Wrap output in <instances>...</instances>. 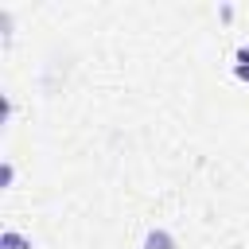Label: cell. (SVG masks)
Returning <instances> with one entry per match:
<instances>
[{
    "label": "cell",
    "instance_id": "obj_2",
    "mask_svg": "<svg viewBox=\"0 0 249 249\" xmlns=\"http://www.w3.org/2000/svg\"><path fill=\"white\" fill-rule=\"evenodd\" d=\"M0 249H31V237H23L19 230H4L0 233Z\"/></svg>",
    "mask_w": 249,
    "mask_h": 249
},
{
    "label": "cell",
    "instance_id": "obj_1",
    "mask_svg": "<svg viewBox=\"0 0 249 249\" xmlns=\"http://www.w3.org/2000/svg\"><path fill=\"white\" fill-rule=\"evenodd\" d=\"M144 249H175V237H171L163 226H156V230L144 233Z\"/></svg>",
    "mask_w": 249,
    "mask_h": 249
},
{
    "label": "cell",
    "instance_id": "obj_3",
    "mask_svg": "<svg viewBox=\"0 0 249 249\" xmlns=\"http://www.w3.org/2000/svg\"><path fill=\"white\" fill-rule=\"evenodd\" d=\"M233 78L249 82V47H237V54H233Z\"/></svg>",
    "mask_w": 249,
    "mask_h": 249
},
{
    "label": "cell",
    "instance_id": "obj_4",
    "mask_svg": "<svg viewBox=\"0 0 249 249\" xmlns=\"http://www.w3.org/2000/svg\"><path fill=\"white\" fill-rule=\"evenodd\" d=\"M12 179H16V167L4 163V167H0V187H12Z\"/></svg>",
    "mask_w": 249,
    "mask_h": 249
}]
</instances>
